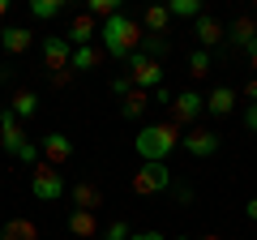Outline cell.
Masks as SVG:
<instances>
[{
	"mask_svg": "<svg viewBox=\"0 0 257 240\" xmlns=\"http://www.w3.org/2000/svg\"><path fill=\"white\" fill-rule=\"evenodd\" d=\"M60 9H64V0H30V13H35L39 22H52V18H60Z\"/></svg>",
	"mask_w": 257,
	"mask_h": 240,
	"instance_id": "cb8c5ba5",
	"label": "cell"
},
{
	"mask_svg": "<svg viewBox=\"0 0 257 240\" xmlns=\"http://www.w3.org/2000/svg\"><path fill=\"white\" fill-rule=\"evenodd\" d=\"M124 69H128V86H133V90H159V86H163V65H159V60H150V56H142V52H133L124 60Z\"/></svg>",
	"mask_w": 257,
	"mask_h": 240,
	"instance_id": "3957f363",
	"label": "cell"
},
{
	"mask_svg": "<svg viewBox=\"0 0 257 240\" xmlns=\"http://www.w3.org/2000/svg\"><path fill=\"white\" fill-rule=\"evenodd\" d=\"M180 146V133L176 125H146V129L133 138V150L142 155V163H167V155Z\"/></svg>",
	"mask_w": 257,
	"mask_h": 240,
	"instance_id": "7a4b0ae2",
	"label": "cell"
},
{
	"mask_svg": "<svg viewBox=\"0 0 257 240\" xmlns=\"http://www.w3.org/2000/svg\"><path fill=\"white\" fill-rule=\"evenodd\" d=\"M69 197H73V210H90V214H99V206H103V193L90 185V180H77V185L69 189Z\"/></svg>",
	"mask_w": 257,
	"mask_h": 240,
	"instance_id": "7c38bea8",
	"label": "cell"
},
{
	"mask_svg": "<svg viewBox=\"0 0 257 240\" xmlns=\"http://www.w3.org/2000/svg\"><path fill=\"white\" fill-rule=\"evenodd\" d=\"M197 240H219V236H197Z\"/></svg>",
	"mask_w": 257,
	"mask_h": 240,
	"instance_id": "f35d334b",
	"label": "cell"
},
{
	"mask_svg": "<svg viewBox=\"0 0 257 240\" xmlns=\"http://www.w3.org/2000/svg\"><path fill=\"white\" fill-rule=\"evenodd\" d=\"M167 22H172V13H167V5H150L146 13H142V35H163Z\"/></svg>",
	"mask_w": 257,
	"mask_h": 240,
	"instance_id": "2e32d148",
	"label": "cell"
},
{
	"mask_svg": "<svg viewBox=\"0 0 257 240\" xmlns=\"http://www.w3.org/2000/svg\"><path fill=\"white\" fill-rule=\"evenodd\" d=\"M128 240H167V236H163V231H133Z\"/></svg>",
	"mask_w": 257,
	"mask_h": 240,
	"instance_id": "836d02e7",
	"label": "cell"
},
{
	"mask_svg": "<svg viewBox=\"0 0 257 240\" xmlns=\"http://www.w3.org/2000/svg\"><path fill=\"white\" fill-rule=\"evenodd\" d=\"M223 39H227L231 47H248V43L257 39V22H253V18H236L227 30H223Z\"/></svg>",
	"mask_w": 257,
	"mask_h": 240,
	"instance_id": "4fadbf2b",
	"label": "cell"
},
{
	"mask_svg": "<svg viewBox=\"0 0 257 240\" xmlns=\"http://www.w3.org/2000/svg\"><path fill=\"white\" fill-rule=\"evenodd\" d=\"M39 150L47 155V163H52V167H60V163L73 159V138H64V133H47V138L39 142Z\"/></svg>",
	"mask_w": 257,
	"mask_h": 240,
	"instance_id": "8fae6325",
	"label": "cell"
},
{
	"mask_svg": "<svg viewBox=\"0 0 257 240\" xmlns=\"http://www.w3.org/2000/svg\"><path fill=\"white\" fill-rule=\"evenodd\" d=\"M0 240H39V227L30 219H9L0 227Z\"/></svg>",
	"mask_w": 257,
	"mask_h": 240,
	"instance_id": "ac0fdd59",
	"label": "cell"
},
{
	"mask_svg": "<svg viewBox=\"0 0 257 240\" xmlns=\"http://www.w3.org/2000/svg\"><path fill=\"white\" fill-rule=\"evenodd\" d=\"M231 107H236V90L231 86H219V90L206 94V111H214V116H227Z\"/></svg>",
	"mask_w": 257,
	"mask_h": 240,
	"instance_id": "e0dca14e",
	"label": "cell"
},
{
	"mask_svg": "<svg viewBox=\"0 0 257 240\" xmlns=\"http://www.w3.org/2000/svg\"><path fill=\"white\" fill-rule=\"evenodd\" d=\"M146 90H128L124 94V103H120V116H124V120H138L142 116V111H146Z\"/></svg>",
	"mask_w": 257,
	"mask_h": 240,
	"instance_id": "603a6c76",
	"label": "cell"
},
{
	"mask_svg": "<svg viewBox=\"0 0 257 240\" xmlns=\"http://www.w3.org/2000/svg\"><path fill=\"white\" fill-rule=\"evenodd\" d=\"M219 146H223V138L214 129H189L180 138V150H189L193 159H210V155H219Z\"/></svg>",
	"mask_w": 257,
	"mask_h": 240,
	"instance_id": "8992f818",
	"label": "cell"
},
{
	"mask_svg": "<svg viewBox=\"0 0 257 240\" xmlns=\"http://www.w3.org/2000/svg\"><path fill=\"white\" fill-rule=\"evenodd\" d=\"M202 111H206V94H197V90H180L172 99V120L176 125H193Z\"/></svg>",
	"mask_w": 257,
	"mask_h": 240,
	"instance_id": "52a82bcc",
	"label": "cell"
},
{
	"mask_svg": "<svg viewBox=\"0 0 257 240\" xmlns=\"http://www.w3.org/2000/svg\"><path fill=\"white\" fill-rule=\"evenodd\" d=\"M193 35H197V43H202L206 52H210V47H214V43L223 39V26H219L214 18H210V13H202V18L193 22Z\"/></svg>",
	"mask_w": 257,
	"mask_h": 240,
	"instance_id": "5bb4252c",
	"label": "cell"
},
{
	"mask_svg": "<svg viewBox=\"0 0 257 240\" xmlns=\"http://www.w3.org/2000/svg\"><path fill=\"white\" fill-rule=\"evenodd\" d=\"M64 176H60V167H52V163H39L35 172H30V193L39 197V202H60V193H64Z\"/></svg>",
	"mask_w": 257,
	"mask_h": 240,
	"instance_id": "5b68a950",
	"label": "cell"
},
{
	"mask_svg": "<svg viewBox=\"0 0 257 240\" xmlns=\"http://www.w3.org/2000/svg\"><path fill=\"white\" fill-rule=\"evenodd\" d=\"M189 73L193 77H206V73H210V52H206V47H197V52L189 56Z\"/></svg>",
	"mask_w": 257,
	"mask_h": 240,
	"instance_id": "4316f807",
	"label": "cell"
},
{
	"mask_svg": "<svg viewBox=\"0 0 257 240\" xmlns=\"http://www.w3.org/2000/svg\"><path fill=\"white\" fill-rule=\"evenodd\" d=\"M13 116H18V120H30V116H35V111H39V94H30V90H18V94H13Z\"/></svg>",
	"mask_w": 257,
	"mask_h": 240,
	"instance_id": "7402d4cb",
	"label": "cell"
},
{
	"mask_svg": "<svg viewBox=\"0 0 257 240\" xmlns=\"http://www.w3.org/2000/svg\"><path fill=\"white\" fill-rule=\"evenodd\" d=\"M244 99H253V103H257V77H253V82L244 86Z\"/></svg>",
	"mask_w": 257,
	"mask_h": 240,
	"instance_id": "d590c367",
	"label": "cell"
},
{
	"mask_svg": "<svg viewBox=\"0 0 257 240\" xmlns=\"http://www.w3.org/2000/svg\"><path fill=\"white\" fill-rule=\"evenodd\" d=\"M99 60H103L99 47H73V60H69V69H73V73H86V69H94Z\"/></svg>",
	"mask_w": 257,
	"mask_h": 240,
	"instance_id": "44dd1931",
	"label": "cell"
},
{
	"mask_svg": "<svg viewBox=\"0 0 257 240\" xmlns=\"http://www.w3.org/2000/svg\"><path fill=\"white\" fill-rule=\"evenodd\" d=\"M86 13H90L94 22H99V18L107 22L111 13H120V5H116V0H86Z\"/></svg>",
	"mask_w": 257,
	"mask_h": 240,
	"instance_id": "484cf974",
	"label": "cell"
},
{
	"mask_svg": "<svg viewBox=\"0 0 257 240\" xmlns=\"http://www.w3.org/2000/svg\"><path fill=\"white\" fill-rule=\"evenodd\" d=\"M0 146L9 150L13 159H18V150L26 146V133H22V120L13 116V111H0Z\"/></svg>",
	"mask_w": 257,
	"mask_h": 240,
	"instance_id": "30bf717a",
	"label": "cell"
},
{
	"mask_svg": "<svg viewBox=\"0 0 257 240\" xmlns=\"http://www.w3.org/2000/svg\"><path fill=\"white\" fill-rule=\"evenodd\" d=\"M0 47H5L9 56H22L30 47V30L26 26H5V30H0Z\"/></svg>",
	"mask_w": 257,
	"mask_h": 240,
	"instance_id": "9a60e30c",
	"label": "cell"
},
{
	"mask_svg": "<svg viewBox=\"0 0 257 240\" xmlns=\"http://www.w3.org/2000/svg\"><path fill=\"white\" fill-rule=\"evenodd\" d=\"M167 13H172V18H202V0H172V5H167Z\"/></svg>",
	"mask_w": 257,
	"mask_h": 240,
	"instance_id": "d4e9b609",
	"label": "cell"
},
{
	"mask_svg": "<svg viewBox=\"0 0 257 240\" xmlns=\"http://www.w3.org/2000/svg\"><path fill=\"white\" fill-rule=\"evenodd\" d=\"M47 77H52V86H69L73 82V69H60V73H47Z\"/></svg>",
	"mask_w": 257,
	"mask_h": 240,
	"instance_id": "4dcf8cb0",
	"label": "cell"
},
{
	"mask_svg": "<svg viewBox=\"0 0 257 240\" xmlns=\"http://www.w3.org/2000/svg\"><path fill=\"white\" fill-rule=\"evenodd\" d=\"M244 214H248V219L257 223V197H253V202H244Z\"/></svg>",
	"mask_w": 257,
	"mask_h": 240,
	"instance_id": "8d00e7d4",
	"label": "cell"
},
{
	"mask_svg": "<svg viewBox=\"0 0 257 240\" xmlns=\"http://www.w3.org/2000/svg\"><path fill=\"white\" fill-rule=\"evenodd\" d=\"M138 52H142V56H150V60H159V65H163V60H167V52H172V43H167L163 35H142Z\"/></svg>",
	"mask_w": 257,
	"mask_h": 240,
	"instance_id": "d6986e66",
	"label": "cell"
},
{
	"mask_svg": "<svg viewBox=\"0 0 257 240\" xmlns=\"http://www.w3.org/2000/svg\"><path fill=\"white\" fill-rule=\"evenodd\" d=\"M5 13H9V0H0V18H5Z\"/></svg>",
	"mask_w": 257,
	"mask_h": 240,
	"instance_id": "74e56055",
	"label": "cell"
},
{
	"mask_svg": "<svg viewBox=\"0 0 257 240\" xmlns=\"http://www.w3.org/2000/svg\"><path fill=\"white\" fill-rule=\"evenodd\" d=\"M64 39H69V47H94V39H99V22H94L90 13H82V18L69 22Z\"/></svg>",
	"mask_w": 257,
	"mask_h": 240,
	"instance_id": "9c48e42d",
	"label": "cell"
},
{
	"mask_svg": "<svg viewBox=\"0 0 257 240\" xmlns=\"http://www.w3.org/2000/svg\"><path fill=\"white\" fill-rule=\"evenodd\" d=\"M39 155H43V150H39L35 142H26V146L18 150V159H22V163H26V167H39Z\"/></svg>",
	"mask_w": 257,
	"mask_h": 240,
	"instance_id": "f1b7e54d",
	"label": "cell"
},
{
	"mask_svg": "<svg viewBox=\"0 0 257 240\" xmlns=\"http://www.w3.org/2000/svg\"><path fill=\"white\" fill-rule=\"evenodd\" d=\"M69 60H73V47H69V39H64V35H47V39H43V65H47V73H60V69H69Z\"/></svg>",
	"mask_w": 257,
	"mask_h": 240,
	"instance_id": "ba28073f",
	"label": "cell"
},
{
	"mask_svg": "<svg viewBox=\"0 0 257 240\" xmlns=\"http://www.w3.org/2000/svg\"><path fill=\"white\" fill-rule=\"evenodd\" d=\"M128 90H133V86H128V77H124V73H120V77H111V94H120V99H124Z\"/></svg>",
	"mask_w": 257,
	"mask_h": 240,
	"instance_id": "f546056e",
	"label": "cell"
},
{
	"mask_svg": "<svg viewBox=\"0 0 257 240\" xmlns=\"http://www.w3.org/2000/svg\"><path fill=\"white\" fill-rule=\"evenodd\" d=\"M99 43H103V56L128 60V56L138 52V43H142V22H133L124 9L111 13L107 22H99Z\"/></svg>",
	"mask_w": 257,
	"mask_h": 240,
	"instance_id": "6da1fadb",
	"label": "cell"
},
{
	"mask_svg": "<svg viewBox=\"0 0 257 240\" xmlns=\"http://www.w3.org/2000/svg\"><path fill=\"white\" fill-rule=\"evenodd\" d=\"M172 189V167L167 163H142L133 172V193L138 197H159Z\"/></svg>",
	"mask_w": 257,
	"mask_h": 240,
	"instance_id": "277c9868",
	"label": "cell"
},
{
	"mask_svg": "<svg viewBox=\"0 0 257 240\" xmlns=\"http://www.w3.org/2000/svg\"><path fill=\"white\" fill-rule=\"evenodd\" d=\"M244 52H248V65H253V69H257V39H253V43H248V47H244Z\"/></svg>",
	"mask_w": 257,
	"mask_h": 240,
	"instance_id": "e575fe53",
	"label": "cell"
},
{
	"mask_svg": "<svg viewBox=\"0 0 257 240\" xmlns=\"http://www.w3.org/2000/svg\"><path fill=\"white\" fill-rule=\"evenodd\" d=\"M133 231H128V223L124 219H116V223H107V231H103V240H128Z\"/></svg>",
	"mask_w": 257,
	"mask_h": 240,
	"instance_id": "83f0119b",
	"label": "cell"
},
{
	"mask_svg": "<svg viewBox=\"0 0 257 240\" xmlns=\"http://www.w3.org/2000/svg\"><path fill=\"white\" fill-rule=\"evenodd\" d=\"M69 231L73 236H99V223L90 210H69Z\"/></svg>",
	"mask_w": 257,
	"mask_h": 240,
	"instance_id": "ffe728a7",
	"label": "cell"
},
{
	"mask_svg": "<svg viewBox=\"0 0 257 240\" xmlns=\"http://www.w3.org/2000/svg\"><path fill=\"white\" fill-rule=\"evenodd\" d=\"M244 125L257 133V103H248V111H244Z\"/></svg>",
	"mask_w": 257,
	"mask_h": 240,
	"instance_id": "d6a6232c",
	"label": "cell"
},
{
	"mask_svg": "<svg viewBox=\"0 0 257 240\" xmlns=\"http://www.w3.org/2000/svg\"><path fill=\"white\" fill-rule=\"evenodd\" d=\"M172 99H176V94L167 90V86H159V90H155V103H163V107H172Z\"/></svg>",
	"mask_w": 257,
	"mask_h": 240,
	"instance_id": "1f68e13d",
	"label": "cell"
},
{
	"mask_svg": "<svg viewBox=\"0 0 257 240\" xmlns=\"http://www.w3.org/2000/svg\"><path fill=\"white\" fill-rule=\"evenodd\" d=\"M176 240H193V236H176Z\"/></svg>",
	"mask_w": 257,
	"mask_h": 240,
	"instance_id": "ab89813d",
	"label": "cell"
}]
</instances>
